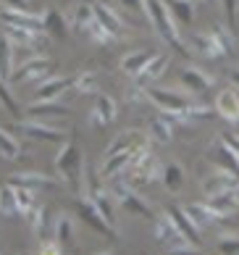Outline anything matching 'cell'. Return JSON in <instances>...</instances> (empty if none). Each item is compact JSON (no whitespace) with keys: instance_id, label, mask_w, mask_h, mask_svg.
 Wrapping results in <instances>:
<instances>
[{"instance_id":"1","label":"cell","mask_w":239,"mask_h":255,"mask_svg":"<svg viewBox=\"0 0 239 255\" xmlns=\"http://www.w3.org/2000/svg\"><path fill=\"white\" fill-rule=\"evenodd\" d=\"M145 95L147 100L160 111V116H166L171 124L174 121L184 119V113L192 108V100H189V95H184V92H176V90H163V87H145Z\"/></svg>"},{"instance_id":"2","label":"cell","mask_w":239,"mask_h":255,"mask_svg":"<svg viewBox=\"0 0 239 255\" xmlns=\"http://www.w3.org/2000/svg\"><path fill=\"white\" fill-rule=\"evenodd\" d=\"M55 171L61 174V179L66 184L71 187V190L82 192V171H84V158H82V150L79 145L69 139V142H63L58 155H55Z\"/></svg>"},{"instance_id":"3","label":"cell","mask_w":239,"mask_h":255,"mask_svg":"<svg viewBox=\"0 0 239 255\" xmlns=\"http://www.w3.org/2000/svg\"><path fill=\"white\" fill-rule=\"evenodd\" d=\"M147 11H150V24L155 26V32L166 40V45H171L174 50L184 53L181 45V34H179V21L171 13V8L163 0H147Z\"/></svg>"},{"instance_id":"4","label":"cell","mask_w":239,"mask_h":255,"mask_svg":"<svg viewBox=\"0 0 239 255\" xmlns=\"http://www.w3.org/2000/svg\"><path fill=\"white\" fill-rule=\"evenodd\" d=\"M50 79V61L40 58V55H32L29 61L18 63V69H13V77L8 79V87H16V84H42Z\"/></svg>"},{"instance_id":"5","label":"cell","mask_w":239,"mask_h":255,"mask_svg":"<svg viewBox=\"0 0 239 255\" xmlns=\"http://www.w3.org/2000/svg\"><path fill=\"white\" fill-rule=\"evenodd\" d=\"M113 203H119L126 213H134V216H150V205L145 203V197H142L134 187H129L126 182H116L113 184Z\"/></svg>"},{"instance_id":"6","label":"cell","mask_w":239,"mask_h":255,"mask_svg":"<svg viewBox=\"0 0 239 255\" xmlns=\"http://www.w3.org/2000/svg\"><path fill=\"white\" fill-rule=\"evenodd\" d=\"M200 187H203L205 197L210 200V197H218V195L234 192L237 187H239V176L218 166V168H213V171H210V174L203 179V182H200Z\"/></svg>"},{"instance_id":"7","label":"cell","mask_w":239,"mask_h":255,"mask_svg":"<svg viewBox=\"0 0 239 255\" xmlns=\"http://www.w3.org/2000/svg\"><path fill=\"white\" fill-rule=\"evenodd\" d=\"M87 200L95 203V208L105 216V221H108L111 226H116V213H113V195L105 190V187L100 184V179L95 171L87 174Z\"/></svg>"},{"instance_id":"8","label":"cell","mask_w":239,"mask_h":255,"mask_svg":"<svg viewBox=\"0 0 239 255\" xmlns=\"http://www.w3.org/2000/svg\"><path fill=\"white\" fill-rule=\"evenodd\" d=\"M24 116L29 121H45V124H50V121L69 119L71 108L61 106L58 100H53V103H29V106L24 108Z\"/></svg>"},{"instance_id":"9","label":"cell","mask_w":239,"mask_h":255,"mask_svg":"<svg viewBox=\"0 0 239 255\" xmlns=\"http://www.w3.org/2000/svg\"><path fill=\"white\" fill-rule=\"evenodd\" d=\"M0 21H3V24H13V26H24V29H34V32H45V13H34V11L0 8Z\"/></svg>"},{"instance_id":"10","label":"cell","mask_w":239,"mask_h":255,"mask_svg":"<svg viewBox=\"0 0 239 255\" xmlns=\"http://www.w3.org/2000/svg\"><path fill=\"white\" fill-rule=\"evenodd\" d=\"M8 184L11 187H26V190H32V192H42V190H53L58 182H55L53 176L42 174V171L26 168V171H16V174L8 176Z\"/></svg>"},{"instance_id":"11","label":"cell","mask_w":239,"mask_h":255,"mask_svg":"<svg viewBox=\"0 0 239 255\" xmlns=\"http://www.w3.org/2000/svg\"><path fill=\"white\" fill-rule=\"evenodd\" d=\"M16 129L21 131V134L32 137V139H47V142H61V139L66 137L63 127L45 124V121H29V119H24L21 124H16Z\"/></svg>"},{"instance_id":"12","label":"cell","mask_w":239,"mask_h":255,"mask_svg":"<svg viewBox=\"0 0 239 255\" xmlns=\"http://www.w3.org/2000/svg\"><path fill=\"white\" fill-rule=\"evenodd\" d=\"M3 34L13 42V48H29L37 50L47 42L45 32H34V29H24V26H13V24H3Z\"/></svg>"},{"instance_id":"13","label":"cell","mask_w":239,"mask_h":255,"mask_svg":"<svg viewBox=\"0 0 239 255\" xmlns=\"http://www.w3.org/2000/svg\"><path fill=\"white\" fill-rule=\"evenodd\" d=\"M213 108L224 121H229L232 127H239V92L234 87H226V90L218 92Z\"/></svg>"},{"instance_id":"14","label":"cell","mask_w":239,"mask_h":255,"mask_svg":"<svg viewBox=\"0 0 239 255\" xmlns=\"http://www.w3.org/2000/svg\"><path fill=\"white\" fill-rule=\"evenodd\" d=\"M147 142V134L139 129H126L123 134H119L113 142L108 145V153L105 155H119V153H134L137 147H142Z\"/></svg>"},{"instance_id":"15","label":"cell","mask_w":239,"mask_h":255,"mask_svg":"<svg viewBox=\"0 0 239 255\" xmlns=\"http://www.w3.org/2000/svg\"><path fill=\"white\" fill-rule=\"evenodd\" d=\"M76 77H50L47 82L40 84V90H37V95L32 103H53V100H58L66 90L74 84Z\"/></svg>"},{"instance_id":"16","label":"cell","mask_w":239,"mask_h":255,"mask_svg":"<svg viewBox=\"0 0 239 255\" xmlns=\"http://www.w3.org/2000/svg\"><path fill=\"white\" fill-rule=\"evenodd\" d=\"M166 213L171 216V221L176 224V229L181 232V237H184L189 245H195V248H200V229L195 226V221L187 216V211H184V208H179V205H171Z\"/></svg>"},{"instance_id":"17","label":"cell","mask_w":239,"mask_h":255,"mask_svg":"<svg viewBox=\"0 0 239 255\" xmlns=\"http://www.w3.org/2000/svg\"><path fill=\"white\" fill-rule=\"evenodd\" d=\"M79 216H82V221H87L92 229H98V232H103L105 237H116V226H111L108 221H105V216L95 208V203L92 200H84L79 203Z\"/></svg>"},{"instance_id":"18","label":"cell","mask_w":239,"mask_h":255,"mask_svg":"<svg viewBox=\"0 0 239 255\" xmlns=\"http://www.w3.org/2000/svg\"><path fill=\"white\" fill-rule=\"evenodd\" d=\"M155 240L163 242L166 248H179V245H189L184 237H181V232L176 229V224L171 221V216H160L155 219Z\"/></svg>"},{"instance_id":"19","label":"cell","mask_w":239,"mask_h":255,"mask_svg":"<svg viewBox=\"0 0 239 255\" xmlns=\"http://www.w3.org/2000/svg\"><path fill=\"white\" fill-rule=\"evenodd\" d=\"M192 48H195V53L197 55H203V58H221V55H226L224 53V48L218 45V40L213 37V32H195L192 34Z\"/></svg>"},{"instance_id":"20","label":"cell","mask_w":239,"mask_h":255,"mask_svg":"<svg viewBox=\"0 0 239 255\" xmlns=\"http://www.w3.org/2000/svg\"><path fill=\"white\" fill-rule=\"evenodd\" d=\"M184 211H187L189 219L195 221L197 229H203V226H213V224H218V221H224L221 213L213 211V208H210L208 203H189Z\"/></svg>"},{"instance_id":"21","label":"cell","mask_w":239,"mask_h":255,"mask_svg":"<svg viewBox=\"0 0 239 255\" xmlns=\"http://www.w3.org/2000/svg\"><path fill=\"white\" fill-rule=\"evenodd\" d=\"M155 58V53L150 50H134V53H126L121 58V71L129 74V77H139L142 71L147 69V63Z\"/></svg>"},{"instance_id":"22","label":"cell","mask_w":239,"mask_h":255,"mask_svg":"<svg viewBox=\"0 0 239 255\" xmlns=\"http://www.w3.org/2000/svg\"><path fill=\"white\" fill-rule=\"evenodd\" d=\"M116 116H119L116 100L108 98V95H98V100H95V108H92V124L105 127V124H111V121H116Z\"/></svg>"},{"instance_id":"23","label":"cell","mask_w":239,"mask_h":255,"mask_svg":"<svg viewBox=\"0 0 239 255\" xmlns=\"http://www.w3.org/2000/svg\"><path fill=\"white\" fill-rule=\"evenodd\" d=\"M92 8H95V18H98V21H100L113 37H119L121 29H123V18L113 11L111 5H105V3H92Z\"/></svg>"},{"instance_id":"24","label":"cell","mask_w":239,"mask_h":255,"mask_svg":"<svg viewBox=\"0 0 239 255\" xmlns=\"http://www.w3.org/2000/svg\"><path fill=\"white\" fill-rule=\"evenodd\" d=\"M16 61V48H13V42L8 40L5 34H0V79H3L8 84V79L13 77V63Z\"/></svg>"},{"instance_id":"25","label":"cell","mask_w":239,"mask_h":255,"mask_svg":"<svg viewBox=\"0 0 239 255\" xmlns=\"http://www.w3.org/2000/svg\"><path fill=\"white\" fill-rule=\"evenodd\" d=\"M213 158L218 160V166L226 168V171H232L239 176V158L234 155V150L224 142V137H218L213 142Z\"/></svg>"},{"instance_id":"26","label":"cell","mask_w":239,"mask_h":255,"mask_svg":"<svg viewBox=\"0 0 239 255\" xmlns=\"http://www.w3.org/2000/svg\"><path fill=\"white\" fill-rule=\"evenodd\" d=\"M181 82H184L189 90H195V92H205V90L213 87V77H208V74L200 71L197 66H189V69L181 71Z\"/></svg>"},{"instance_id":"27","label":"cell","mask_w":239,"mask_h":255,"mask_svg":"<svg viewBox=\"0 0 239 255\" xmlns=\"http://www.w3.org/2000/svg\"><path fill=\"white\" fill-rule=\"evenodd\" d=\"M119 16L123 18H145L150 21V11H147V0H116Z\"/></svg>"},{"instance_id":"28","label":"cell","mask_w":239,"mask_h":255,"mask_svg":"<svg viewBox=\"0 0 239 255\" xmlns=\"http://www.w3.org/2000/svg\"><path fill=\"white\" fill-rule=\"evenodd\" d=\"M131 163V153H119V155H105L103 158V179H113L116 174H126Z\"/></svg>"},{"instance_id":"29","label":"cell","mask_w":239,"mask_h":255,"mask_svg":"<svg viewBox=\"0 0 239 255\" xmlns=\"http://www.w3.org/2000/svg\"><path fill=\"white\" fill-rule=\"evenodd\" d=\"M168 66H171V58L166 53H155V58H152L150 63H147V69L139 74V82H155V79H160L163 74L168 71Z\"/></svg>"},{"instance_id":"30","label":"cell","mask_w":239,"mask_h":255,"mask_svg":"<svg viewBox=\"0 0 239 255\" xmlns=\"http://www.w3.org/2000/svg\"><path fill=\"white\" fill-rule=\"evenodd\" d=\"M147 134L155 139V142L166 145V142H171V137H174V127H171V121L166 116H155V119H150Z\"/></svg>"},{"instance_id":"31","label":"cell","mask_w":239,"mask_h":255,"mask_svg":"<svg viewBox=\"0 0 239 255\" xmlns=\"http://www.w3.org/2000/svg\"><path fill=\"white\" fill-rule=\"evenodd\" d=\"M0 155L8 158V160H16L18 155H21V145H18V139L5 127H0Z\"/></svg>"},{"instance_id":"32","label":"cell","mask_w":239,"mask_h":255,"mask_svg":"<svg viewBox=\"0 0 239 255\" xmlns=\"http://www.w3.org/2000/svg\"><path fill=\"white\" fill-rule=\"evenodd\" d=\"M179 24H189L195 16V0H166Z\"/></svg>"},{"instance_id":"33","label":"cell","mask_w":239,"mask_h":255,"mask_svg":"<svg viewBox=\"0 0 239 255\" xmlns=\"http://www.w3.org/2000/svg\"><path fill=\"white\" fill-rule=\"evenodd\" d=\"M163 184L168 192H179L181 184H184V171H181L179 163H166L163 168Z\"/></svg>"},{"instance_id":"34","label":"cell","mask_w":239,"mask_h":255,"mask_svg":"<svg viewBox=\"0 0 239 255\" xmlns=\"http://www.w3.org/2000/svg\"><path fill=\"white\" fill-rule=\"evenodd\" d=\"M13 195H16V208H18V216H29L34 211V192L26 190V187H13Z\"/></svg>"},{"instance_id":"35","label":"cell","mask_w":239,"mask_h":255,"mask_svg":"<svg viewBox=\"0 0 239 255\" xmlns=\"http://www.w3.org/2000/svg\"><path fill=\"white\" fill-rule=\"evenodd\" d=\"M74 84L82 95H92V92H98V87H100V77H98V71H82L79 77L74 79Z\"/></svg>"},{"instance_id":"36","label":"cell","mask_w":239,"mask_h":255,"mask_svg":"<svg viewBox=\"0 0 239 255\" xmlns=\"http://www.w3.org/2000/svg\"><path fill=\"white\" fill-rule=\"evenodd\" d=\"M18 208H16V195H13V187L11 184H0V216H16Z\"/></svg>"},{"instance_id":"37","label":"cell","mask_w":239,"mask_h":255,"mask_svg":"<svg viewBox=\"0 0 239 255\" xmlns=\"http://www.w3.org/2000/svg\"><path fill=\"white\" fill-rule=\"evenodd\" d=\"M61 245H69L74 240V232H71V219L66 213H58V219H55V237Z\"/></svg>"},{"instance_id":"38","label":"cell","mask_w":239,"mask_h":255,"mask_svg":"<svg viewBox=\"0 0 239 255\" xmlns=\"http://www.w3.org/2000/svg\"><path fill=\"white\" fill-rule=\"evenodd\" d=\"M45 32L55 34V37H63L66 34V18L55 11H47L45 13Z\"/></svg>"},{"instance_id":"39","label":"cell","mask_w":239,"mask_h":255,"mask_svg":"<svg viewBox=\"0 0 239 255\" xmlns=\"http://www.w3.org/2000/svg\"><path fill=\"white\" fill-rule=\"evenodd\" d=\"M210 32H213V37L218 40V45L224 48V53H234V48H237V40H234V32H232V29H226V26L218 24V26H213Z\"/></svg>"},{"instance_id":"40","label":"cell","mask_w":239,"mask_h":255,"mask_svg":"<svg viewBox=\"0 0 239 255\" xmlns=\"http://www.w3.org/2000/svg\"><path fill=\"white\" fill-rule=\"evenodd\" d=\"M92 21H95V8H92V3H84V5L76 8V13H74V24H76V29L84 32Z\"/></svg>"},{"instance_id":"41","label":"cell","mask_w":239,"mask_h":255,"mask_svg":"<svg viewBox=\"0 0 239 255\" xmlns=\"http://www.w3.org/2000/svg\"><path fill=\"white\" fill-rule=\"evenodd\" d=\"M84 32H87V34L92 37L95 42H100V45H111L113 40H116V37H113V34L108 32V29H105V26H103V24L98 21V18H95V21H92V24H90V26H87V29H84Z\"/></svg>"},{"instance_id":"42","label":"cell","mask_w":239,"mask_h":255,"mask_svg":"<svg viewBox=\"0 0 239 255\" xmlns=\"http://www.w3.org/2000/svg\"><path fill=\"white\" fill-rule=\"evenodd\" d=\"M26 221H29V226H32V232H34V234H45V221H47L45 208H42V205H40V208L34 205V211L26 216Z\"/></svg>"},{"instance_id":"43","label":"cell","mask_w":239,"mask_h":255,"mask_svg":"<svg viewBox=\"0 0 239 255\" xmlns=\"http://www.w3.org/2000/svg\"><path fill=\"white\" fill-rule=\"evenodd\" d=\"M224 8V16L229 21V29H234L237 26V18H239V0H218Z\"/></svg>"},{"instance_id":"44","label":"cell","mask_w":239,"mask_h":255,"mask_svg":"<svg viewBox=\"0 0 239 255\" xmlns=\"http://www.w3.org/2000/svg\"><path fill=\"white\" fill-rule=\"evenodd\" d=\"M218 250H221V255H239V237L237 234H224L218 240Z\"/></svg>"},{"instance_id":"45","label":"cell","mask_w":239,"mask_h":255,"mask_svg":"<svg viewBox=\"0 0 239 255\" xmlns=\"http://www.w3.org/2000/svg\"><path fill=\"white\" fill-rule=\"evenodd\" d=\"M0 103H3V108L11 113V116H18V106H16V100L11 98V92H8V84L0 79Z\"/></svg>"},{"instance_id":"46","label":"cell","mask_w":239,"mask_h":255,"mask_svg":"<svg viewBox=\"0 0 239 255\" xmlns=\"http://www.w3.org/2000/svg\"><path fill=\"white\" fill-rule=\"evenodd\" d=\"M40 255H63V245L58 240H42L40 242Z\"/></svg>"},{"instance_id":"47","label":"cell","mask_w":239,"mask_h":255,"mask_svg":"<svg viewBox=\"0 0 239 255\" xmlns=\"http://www.w3.org/2000/svg\"><path fill=\"white\" fill-rule=\"evenodd\" d=\"M168 255H200L195 245H179V248H168Z\"/></svg>"},{"instance_id":"48","label":"cell","mask_w":239,"mask_h":255,"mask_svg":"<svg viewBox=\"0 0 239 255\" xmlns=\"http://www.w3.org/2000/svg\"><path fill=\"white\" fill-rule=\"evenodd\" d=\"M3 8H18V11H29V0H0Z\"/></svg>"},{"instance_id":"49","label":"cell","mask_w":239,"mask_h":255,"mask_svg":"<svg viewBox=\"0 0 239 255\" xmlns=\"http://www.w3.org/2000/svg\"><path fill=\"white\" fill-rule=\"evenodd\" d=\"M224 142L234 150V155L239 158V134H224Z\"/></svg>"},{"instance_id":"50","label":"cell","mask_w":239,"mask_h":255,"mask_svg":"<svg viewBox=\"0 0 239 255\" xmlns=\"http://www.w3.org/2000/svg\"><path fill=\"white\" fill-rule=\"evenodd\" d=\"M232 79H234V87H239V69L232 71Z\"/></svg>"},{"instance_id":"51","label":"cell","mask_w":239,"mask_h":255,"mask_svg":"<svg viewBox=\"0 0 239 255\" xmlns=\"http://www.w3.org/2000/svg\"><path fill=\"white\" fill-rule=\"evenodd\" d=\"M234 197H237V203H239V187H237V190H234Z\"/></svg>"},{"instance_id":"52","label":"cell","mask_w":239,"mask_h":255,"mask_svg":"<svg viewBox=\"0 0 239 255\" xmlns=\"http://www.w3.org/2000/svg\"><path fill=\"white\" fill-rule=\"evenodd\" d=\"M95 255H113V253H95Z\"/></svg>"}]
</instances>
